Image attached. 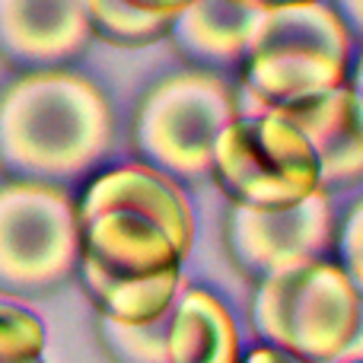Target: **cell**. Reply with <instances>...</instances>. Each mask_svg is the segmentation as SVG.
Segmentation results:
<instances>
[{
  "instance_id": "obj_10",
  "label": "cell",
  "mask_w": 363,
  "mask_h": 363,
  "mask_svg": "<svg viewBox=\"0 0 363 363\" xmlns=\"http://www.w3.org/2000/svg\"><path fill=\"white\" fill-rule=\"evenodd\" d=\"M306 138L319 166L322 191H345L363 182V99L351 86L281 112Z\"/></svg>"
},
{
  "instance_id": "obj_20",
  "label": "cell",
  "mask_w": 363,
  "mask_h": 363,
  "mask_svg": "<svg viewBox=\"0 0 363 363\" xmlns=\"http://www.w3.org/2000/svg\"><path fill=\"white\" fill-rule=\"evenodd\" d=\"M347 86H351L354 93H357L360 99H363V51H360L357 61L351 64V80H347Z\"/></svg>"
},
{
  "instance_id": "obj_7",
  "label": "cell",
  "mask_w": 363,
  "mask_h": 363,
  "mask_svg": "<svg viewBox=\"0 0 363 363\" xmlns=\"http://www.w3.org/2000/svg\"><path fill=\"white\" fill-rule=\"evenodd\" d=\"M211 179L230 204L290 207L319 191V166L306 138L281 112L239 115L213 147Z\"/></svg>"
},
{
  "instance_id": "obj_11",
  "label": "cell",
  "mask_w": 363,
  "mask_h": 363,
  "mask_svg": "<svg viewBox=\"0 0 363 363\" xmlns=\"http://www.w3.org/2000/svg\"><path fill=\"white\" fill-rule=\"evenodd\" d=\"M166 363H242V338L226 303L204 287L179 294L166 315Z\"/></svg>"
},
{
  "instance_id": "obj_4",
  "label": "cell",
  "mask_w": 363,
  "mask_h": 363,
  "mask_svg": "<svg viewBox=\"0 0 363 363\" xmlns=\"http://www.w3.org/2000/svg\"><path fill=\"white\" fill-rule=\"evenodd\" d=\"M360 322L363 296L338 258H315L262 277L252 294L258 338L309 363H345Z\"/></svg>"
},
{
  "instance_id": "obj_3",
  "label": "cell",
  "mask_w": 363,
  "mask_h": 363,
  "mask_svg": "<svg viewBox=\"0 0 363 363\" xmlns=\"http://www.w3.org/2000/svg\"><path fill=\"white\" fill-rule=\"evenodd\" d=\"M351 55L354 35L325 0L258 13L239 67V86L252 102L242 115L287 112L347 86Z\"/></svg>"
},
{
  "instance_id": "obj_22",
  "label": "cell",
  "mask_w": 363,
  "mask_h": 363,
  "mask_svg": "<svg viewBox=\"0 0 363 363\" xmlns=\"http://www.w3.org/2000/svg\"><path fill=\"white\" fill-rule=\"evenodd\" d=\"M32 363H42V360H32Z\"/></svg>"
},
{
  "instance_id": "obj_9",
  "label": "cell",
  "mask_w": 363,
  "mask_h": 363,
  "mask_svg": "<svg viewBox=\"0 0 363 363\" xmlns=\"http://www.w3.org/2000/svg\"><path fill=\"white\" fill-rule=\"evenodd\" d=\"M93 38L86 0H0V57L13 67H64Z\"/></svg>"
},
{
  "instance_id": "obj_12",
  "label": "cell",
  "mask_w": 363,
  "mask_h": 363,
  "mask_svg": "<svg viewBox=\"0 0 363 363\" xmlns=\"http://www.w3.org/2000/svg\"><path fill=\"white\" fill-rule=\"evenodd\" d=\"M255 16L258 13L242 10L233 0H191L172 19L169 38L201 70H239Z\"/></svg>"
},
{
  "instance_id": "obj_1",
  "label": "cell",
  "mask_w": 363,
  "mask_h": 363,
  "mask_svg": "<svg viewBox=\"0 0 363 363\" xmlns=\"http://www.w3.org/2000/svg\"><path fill=\"white\" fill-rule=\"evenodd\" d=\"M80 281L115 325H153L176 306L194 245V207L182 182L147 163H121L86 182Z\"/></svg>"
},
{
  "instance_id": "obj_2",
  "label": "cell",
  "mask_w": 363,
  "mask_h": 363,
  "mask_svg": "<svg viewBox=\"0 0 363 363\" xmlns=\"http://www.w3.org/2000/svg\"><path fill=\"white\" fill-rule=\"evenodd\" d=\"M112 140V102L77 70H26L0 89V169L6 176L64 185L93 172Z\"/></svg>"
},
{
  "instance_id": "obj_19",
  "label": "cell",
  "mask_w": 363,
  "mask_h": 363,
  "mask_svg": "<svg viewBox=\"0 0 363 363\" xmlns=\"http://www.w3.org/2000/svg\"><path fill=\"white\" fill-rule=\"evenodd\" d=\"M236 6L249 13H268V10H281V6H296V4H313V0H233Z\"/></svg>"
},
{
  "instance_id": "obj_16",
  "label": "cell",
  "mask_w": 363,
  "mask_h": 363,
  "mask_svg": "<svg viewBox=\"0 0 363 363\" xmlns=\"http://www.w3.org/2000/svg\"><path fill=\"white\" fill-rule=\"evenodd\" d=\"M335 13L345 19L347 32L363 42V0H332Z\"/></svg>"
},
{
  "instance_id": "obj_15",
  "label": "cell",
  "mask_w": 363,
  "mask_h": 363,
  "mask_svg": "<svg viewBox=\"0 0 363 363\" xmlns=\"http://www.w3.org/2000/svg\"><path fill=\"white\" fill-rule=\"evenodd\" d=\"M335 245H338V264L347 271L357 294L363 296V198L351 204L338 236H335Z\"/></svg>"
},
{
  "instance_id": "obj_13",
  "label": "cell",
  "mask_w": 363,
  "mask_h": 363,
  "mask_svg": "<svg viewBox=\"0 0 363 363\" xmlns=\"http://www.w3.org/2000/svg\"><path fill=\"white\" fill-rule=\"evenodd\" d=\"M86 16L89 29L96 38L115 45V48H144L153 45L157 38L169 35L172 19L153 16L128 0H86Z\"/></svg>"
},
{
  "instance_id": "obj_14",
  "label": "cell",
  "mask_w": 363,
  "mask_h": 363,
  "mask_svg": "<svg viewBox=\"0 0 363 363\" xmlns=\"http://www.w3.org/2000/svg\"><path fill=\"white\" fill-rule=\"evenodd\" d=\"M45 328L29 309L0 303V363H32L42 357Z\"/></svg>"
},
{
  "instance_id": "obj_17",
  "label": "cell",
  "mask_w": 363,
  "mask_h": 363,
  "mask_svg": "<svg viewBox=\"0 0 363 363\" xmlns=\"http://www.w3.org/2000/svg\"><path fill=\"white\" fill-rule=\"evenodd\" d=\"M131 6L144 13H153V16H166V19H176L182 10H185L191 0H128Z\"/></svg>"
},
{
  "instance_id": "obj_18",
  "label": "cell",
  "mask_w": 363,
  "mask_h": 363,
  "mask_svg": "<svg viewBox=\"0 0 363 363\" xmlns=\"http://www.w3.org/2000/svg\"><path fill=\"white\" fill-rule=\"evenodd\" d=\"M242 363H309V360H300V357H294V354H287V351H281V347H271V345H262V347H255L252 354H245Z\"/></svg>"
},
{
  "instance_id": "obj_8",
  "label": "cell",
  "mask_w": 363,
  "mask_h": 363,
  "mask_svg": "<svg viewBox=\"0 0 363 363\" xmlns=\"http://www.w3.org/2000/svg\"><path fill=\"white\" fill-rule=\"evenodd\" d=\"M226 245L233 262L255 281L315 258H328V249L335 245L332 194L319 188L300 204L274 211L230 204Z\"/></svg>"
},
{
  "instance_id": "obj_5",
  "label": "cell",
  "mask_w": 363,
  "mask_h": 363,
  "mask_svg": "<svg viewBox=\"0 0 363 363\" xmlns=\"http://www.w3.org/2000/svg\"><path fill=\"white\" fill-rule=\"evenodd\" d=\"M242 115L236 93L220 74L182 70L147 89L134 115V150L140 163L176 182L211 176L220 134Z\"/></svg>"
},
{
  "instance_id": "obj_6",
  "label": "cell",
  "mask_w": 363,
  "mask_h": 363,
  "mask_svg": "<svg viewBox=\"0 0 363 363\" xmlns=\"http://www.w3.org/2000/svg\"><path fill=\"white\" fill-rule=\"evenodd\" d=\"M80 268V213L64 185L10 179L0 185V290L38 296Z\"/></svg>"
},
{
  "instance_id": "obj_21",
  "label": "cell",
  "mask_w": 363,
  "mask_h": 363,
  "mask_svg": "<svg viewBox=\"0 0 363 363\" xmlns=\"http://www.w3.org/2000/svg\"><path fill=\"white\" fill-rule=\"evenodd\" d=\"M347 363H363V360H347Z\"/></svg>"
}]
</instances>
